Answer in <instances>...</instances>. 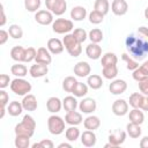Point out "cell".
Masks as SVG:
<instances>
[{
    "label": "cell",
    "instance_id": "obj_1",
    "mask_svg": "<svg viewBox=\"0 0 148 148\" xmlns=\"http://www.w3.org/2000/svg\"><path fill=\"white\" fill-rule=\"evenodd\" d=\"M126 46L134 59L142 60L145 54L148 53V42H143L140 38H135L133 35L126 38Z\"/></svg>",
    "mask_w": 148,
    "mask_h": 148
},
{
    "label": "cell",
    "instance_id": "obj_2",
    "mask_svg": "<svg viewBox=\"0 0 148 148\" xmlns=\"http://www.w3.org/2000/svg\"><path fill=\"white\" fill-rule=\"evenodd\" d=\"M36 130V120L34 119L32 116L30 114H25L22 119L21 123H18L15 128V135H27V136H32Z\"/></svg>",
    "mask_w": 148,
    "mask_h": 148
},
{
    "label": "cell",
    "instance_id": "obj_3",
    "mask_svg": "<svg viewBox=\"0 0 148 148\" xmlns=\"http://www.w3.org/2000/svg\"><path fill=\"white\" fill-rule=\"evenodd\" d=\"M62 43H64V46H65V49H66V51L68 52L69 56L75 58V57H79L82 53V46L74 38L73 34H66L64 39H62Z\"/></svg>",
    "mask_w": 148,
    "mask_h": 148
},
{
    "label": "cell",
    "instance_id": "obj_4",
    "mask_svg": "<svg viewBox=\"0 0 148 148\" xmlns=\"http://www.w3.org/2000/svg\"><path fill=\"white\" fill-rule=\"evenodd\" d=\"M10 90L18 96H25L31 91V83L23 77H16L10 82Z\"/></svg>",
    "mask_w": 148,
    "mask_h": 148
},
{
    "label": "cell",
    "instance_id": "obj_5",
    "mask_svg": "<svg viewBox=\"0 0 148 148\" xmlns=\"http://www.w3.org/2000/svg\"><path fill=\"white\" fill-rule=\"evenodd\" d=\"M65 124H66L65 119L57 116L56 113L47 118V130L53 135H60L61 133H64L66 130Z\"/></svg>",
    "mask_w": 148,
    "mask_h": 148
},
{
    "label": "cell",
    "instance_id": "obj_6",
    "mask_svg": "<svg viewBox=\"0 0 148 148\" xmlns=\"http://www.w3.org/2000/svg\"><path fill=\"white\" fill-rule=\"evenodd\" d=\"M73 29H74V23L72 20L68 18H56L52 23V30L56 34L66 35L69 34V31H72Z\"/></svg>",
    "mask_w": 148,
    "mask_h": 148
},
{
    "label": "cell",
    "instance_id": "obj_7",
    "mask_svg": "<svg viewBox=\"0 0 148 148\" xmlns=\"http://www.w3.org/2000/svg\"><path fill=\"white\" fill-rule=\"evenodd\" d=\"M46 9L53 13V15L61 16L65 14L67 9V2L66 0H45Z\"/></svg>",
    "mask_w": 148,
    "mask_h": 148
},
{
    "label": "cell",
    "instance_id": "obj_8",
    "mask_svg": "<svg viewBox=\"0 0 148 148\" xmlns=\"http://www.w3.org/2000/svg\"><path fill=\"white\" fill-rule=\"evenodd\" d=\"M35 21L42 25H49L53 23V13L49 9H40L35 14Z\"/></svg>",
    "mask_w": 148,
    "mask_h": 148
},
{
    "label": "cell",
    "instance_id": "obj_9",
    "mask_svg": "<svg viewBox=\"0 0 148 148\" xmlns=\"http://www.w3.org/2000/svg\"><path fill=\"white\" fill-rule=\"evenodd\" d=\"M126 136H127V132L123 131V130H116L114 132H111L109 134V142L114 147H119L120 145H123L126 140Z\"/></svg>",
    "mask_w": 148,
    "mask_h": 148
},
{
    "label": "cell",
    "instance_id": "obj_10",
    "mask_svg": "<svg viewBox=\"0 0 148 148\" xmlns=\"http://www.w3.org/2000/svg\"><path fill=\"white\" fill-rule=\"evenodd\" d=\"M128 102H126L125 99L123 98H119V99H116L113 103H112V112L113 114L118 116V117H123L125 114L128 113Z\"/></svg>",
    "mask_w": 148,
    "mask_h": 148
},
{
    "label": "cell",
    "instance_id": "obj_11",
    "mask_svg": "<svg viewBox=\"0 0 148 148\" xmlns=\"http://www.w3.org/2000/svg\"><path fill=\"white\" fill-rule=\"evenodd\" d=\"M35 61L37 64H43V65H50L52 62V53L47 50V47L40 46L37 49V54Z\"/></svg>",
    "mask_w": 148,
    "mask_h": 148
},
{
    "label": "cell",
    "instance_id": "obj_12",
    "mask_svg": "<svg viewBox=\"0 0 148 148\" xmlns=\"http://www.w3.org/2000/svg\"><path fill=\"white\" fill-rule=\"evenodd\" d=\"M127 89V82L121 79H114L109 84V90L112 95H121Z\"/></svg>",
    "mask_w": 148,
    "mask_h": 148
},
{
    "label": "cell",
    "instance_id": "obj_13",
    "mask_svg": "<svg viewBox=\"0 0 148 148\" xmlns=\"http://www.w3.org/2000/svg\"><path fill=\"white\" fill-rule=\"evenodd\" d=\"M96 108H97V103L94 98L91 97H86L83 98L80 103H79V109L82 113H86V114H90L92 113L94 111H96Z\"/></svg>",
    "mask_w": 148,
    "mask_h": 148
},
{
    "label": "cell",
    "instance_id": "obj_14",
    "mask_svg": "<svg viewBox=\"0 0 148 148\" xmlns=\"http://www.w3.org/2000/svg\"><path fill=\"white\" fill-rule=\"evenodd\" d=\"M73 72L79 77H88L91 73V66L87 61H79L75 64Z\"/></svg>",
    "mask_w": 148,
    "mask_h": 148
},
{
    "label": "cell",
    "instance_id": "obj_15",
    "mask_svg": "<svg viewBox=\"0 0 148 148\" xmlns=\"http://www.w3.org/2000/svg\"><path fill=\"white\" fill-rule=\"evenodd\" d=\"M111 10L117 16H123L128 10V3L126 0H113L111 3Z\"/></svg>",
    "mask_w": 148,
    "mask_h": 148
},
{
    "label": "cell",
    "instance_id": "obj_16",
    "mask_svg": "<svg viewBox=\"0 0 148 148\" xmlns=\"http://www.w3.org/2000/svg\"><path fill=\"white\" fill-rule=\"evenodd\" d=\"M49 73V67L47 65H43V64H35L31 65L29 68V74L31 77L37 79V77H43Z\"/></svg>",
    "mask_w": 148,
    "mask_h": 148
},
{
    "label": "cell",
    "instance_id": "obj_17",
    "mask_svg": "<svg viewBox=\"0 0 148 148\" xmlns=\"http://www.w3.org/2000/svg\"><path fill=\"white\" fill-rule=\"evenodd\" d=\"M86 54L91 60H97L102 57V47L97 43H90L86 46Z\"/></svg>",
    "mask_w": 148,
    "mask_h": 148
},
{
    "label": "cell",
    "instance_id": "obj_18",
    "mask_svg": "<svg viewBox=\"0 0 148 148\" xmlns=\"http://www.w3.org/2000/svg\"><path fill=\"white\" fill-rule=\"evenodd\" d=\"M46 47L52 54H60L65 49L62 40H60L59 38H50L47 40Z\"/></svg>",
    "mask_w": 148,
    "mask_h": 148
},
{
    "label": "cell",
    "instance_id": "obj_19",
    "mask_svg": "<svg viewBox=\"0 0 148 148\" xmlns=\"http://www.w3.org/2000/svg\"><path fill=\"white\" fill-rule=\"evenodd\" d=\"M80 139H81V143L84 147H94L97 141V136H96L95 132L89 131V130H86L83 133H81Z\"/></svg>",
    "mask_w": 148,
    "mask_h": 148
},
{
    "label": "cell",
    "instance_id": "obj_20",
    "mask_svg": "<svg viewBox=\"0 0 148 148\" xmlns=\"http://www.w3.org/2000/svg\"><path fill=\"white\" fill-rule=\"evenodd\" d=\"M83 117H82V112H77V111H68L65 116V121L66 124H68L69 126H77L82 123Z\"/></svg>",
    "mask_w": 148,
    "mask_h": 148
},
{
    "label": "cell",
    "instance_id": "obj_21",
    "mask_svg": "<svg viewBox=\"0 0 148 148\" xmlns=\"http://www.w3.org/2000/svg\"><path fill=\"white\" fill-rule=\"evenodd\" d=\"M21 103H22L23 109L25 111H35L37 109V106H38L37 98L32 94H27L25 96H23V99H22Z\"/></svg>",
    "mask_w": 148,
    "mask_h": 148
},
{
    "label": "cell",
    "instance_id": "obj_22",
    "mask_svg": "<svg viewBox=\"0 0 148 148\" xmlns=\"http://www.w3.org/2000/svg\"><path fill=\"white\" fill-rule=\"evenodd\" d=\"M132 76L136 82H140L143 79L148 77V60H146L142 65H140L136 69H134Z\"/></svg>",
    "mask_w": 148,
    "mask_h": 148
},
{
    "label": "cell",
    "instance_id": "obj_23",
    "mask_svg": "<svg viewBox=\"0 0 148 148\" xmlns=\"http://www.w3.org/2000/svg\"><path fill=\"white\" fill-rule=\"evenodd\" d=\"M62 108V101H60V98L52 96L46 101V109L49 112L51 113H58Z\"/></svg>",
    "mask_w": 148,
    "mask_h": 148
},
{
    "label": "cell",
    "instance_id": "obj_24",
    "mask_svg": "<svg viewBox=\"0 0 148 148\" xmlns=\"http://www.w3.org/2000/svg\"><path fill=\"white\" fill-rule=\"evenodd\" d=\"M83 126L86 130H89V131H95L97 128H99L101 126V119L97 117V116H88L87 118L83 119Z\"/></svg>",
    "mask_w": 148,
    "mask_h": 148
},
{
    "label": "cell",
    "instance_id": "obj_25",
    "mask_svg": "<svg viewBox=\"0 0 148 148\" xmlns=\"http://www.w3.org/2000/svg\"><path fill=\"white\" fill-rule=\"evenodd\" d=\"M69 15L73 21H82L87 16V9L83 6H75L71 9Z\"/></svg>",
    "mask_w": 148,
    "mask_h": 148
},
{
    "label": "cell",
    "instance_id": "obj_26",
    "mask_svg": "<svg viewBox=\"0 0 148 148\" xmlns=\"http://www.w3.org/2000/svg\"><path fill=\"white\" fill-rule=\"evenodd\" d=\"M25 49L21 45H16L10 50V58L16 62H24Z\"/></svg>",
    "mask_w": 148,
    "mask_h": 148
},
{
    "label": "cell",
    "instance_id": "obj_27",
    "mask_svg": "<svg viewBox=\"0 0 148 148\" xmlns=\"http://www.w3.org/2000/svg\"><path fill=\"white\" fill-rule=\"evenodd\" d=\"M128 119L130 121L134 123V124H138V125H141L143 121H145V114H143V111H141V109H135L133 108L130 113H128Z\"/></svg>",
    "mask_w": 148,
    "mask_h": 148
},
{
    "label": "cell",
    "instance_id": "obj_28",
    "mask_svg": "<svg viewBox=\"0 0 148 148\" xmlns=\"http://www.w3.org/2000/svg\"><path fill=\"white\" fill-rule=\"evenodd\" d=\"M87 84L89 88L94 89V90H97L99 88H102L103 86V79L101 75L98 74H90L87 79Z\"/></svg>",
    "mask_w": 148,
    "mask_h": 148
},
{
    "label": "cell",
    "instance_id": "obj_29",
    "mask_svg": "<svg viewBox=\"0 0 148 148\" xmlns=\"http://www.w3.org/2000/svg\"><path fill=\"white\" fill-rule=\"evenodd\" d=\"M23 110H24V109H23L22 103H21V102H17V101H13V102H10V103L7 105V112H8V114L12 116V117H17V116H20Z\"/></svg>",
    "mask_w": 148,
    "mask_h": 148
},
{
    "label": "cell",
    "instance_id": "obj_30",
    "mask_svg": "<svg viewBox=\"0 0 148 148\" xmlns=\"http://www.w3.org/2000/svg\"><path fill=\"white\" fill-rule=\"evenodd\" d=\"M79 106V103H77V99L76 97L73 95V96H66L64 99H62V108L65 109V111H74L76 110V108Z\"/></svg>",
    "mask_w": 148,
    "mask_h": 148
},
{
    "label": "cell",
    "instance_id": "obj_31",
    "mask_svg": "<svg viewBox=\"0 0 148 148\" xmlns=\"http://www.w3.org/2000/svg\"><path fill=\"white\" fill-rule=\"evenodd\" d=\"M10 73L16 77H24L25 75H28V68L25 65L16 62L10 67Z\"/></svg>",
    "mask_w": 148,
    "mask_h": 148
},
{
    "label": "cell",
    "instance_id": "obj_32",
    "mask_svg": "<svg viewBox=\"0 0 148 148\" xmlns=\"http://www.w3.org/2000/svg\"><path fill=\"white\" fill-rule=\"evenodd\" d=\"M102 75L104 79L108 80H114L118 75V67L117 65H110L102 68Z\"/></svg>",
    "mask_w": 148,
    "mask_h": 148
},
{
    "label": "cell",
    "instance_id": "obj_33",
    "mask_svg": "<svg viewBox=\"0 0 148 148\" xmlns=\"http://www.w3.org/2000/svg\"><path fill=\"white\" fill-rule=\"evenodd\" d=\"M126 132H127V135H130V138L132 139H138L140 135H141V125H138V124H134L132 121H130L127 125H126Z\"/></svg>",
    "mask_w": 148,
    "mask_h": 148
},
{
    "label": "cell",
    "instance_id": "obj_34",
    "mask_svg": "<svg viewBox=\"0 0 148 148\" xmlns=\"http://www.w3.org/2000/svg\"><path fill=\"white\" fill-rule=\"evenodd\" d=\"M117 62H118V57L113 52H106L102 56V59H101L102 67L110 66V65H117Z\"/></svg>",
    "mask_w": 148,
    "mask_h": 148
},
{
    "label": "cell",
    "instance_id": "obj_35",
    "mask_svg": "<svg viewBox=\"0 0 148 148\" xmlns=\"http://www.w3.org/2000/svg\"><path fill=\"white\" fill-rule=\"evenodd\" d=\"M143 97H145V95H143L142 92H133V94L130 95L128 104H130L132 108L140 109L141 105H142V102H143Z\"/></svg>",
    "mask_w": 148,
    "mask_h": 148
},
{
    "label": "cell",
    "instance_id": "obj_36",
    "mask_svg": "<svg viewBox=\"0 0 148 148\" xmlns=\"http://www.w3.org/2000/svg\"><path fill=\"white\" fill-rule=\"evenodd\" d=\"M65 136H66V139H67L69 142H75V141L81 136V133H80V130H79L76 126H71V127L66 128V131H65Z\"/></svg>",
    "mask_w": 148,
    "mask_h": 148
},
{
    "label": "cell",
    "instance_id": "obj_37",
    "mask_svg": "<svg viewBox=\"0 0 148 148\" xmlns=\"http://www.w3.org/2000/svg\"><path fill=\"white\" fill-rule=\"evenodd\" d=\"M94 9L102 13L103 15H106L110 10V3L108 0H95Z\"/></svg>",
    "mask_w": 148,
    "mask_h": 148
},
{
    "label": "cell",
    "instance_id": "obj_38",
    "mask_svg": "<svg viewBox=\"0 0 148 148\" xmlns=\"http://www.w3.org/2000/svg\"><path fill=\"white\" fill-rule=\"evenodd\" d=\"M77 82H79V81L76 80L75 76H67V77H65L64 81H62V89H64L66 92H72Z\"/></svg>",
    "mask_w": 148,
    "mask_h": 148
},
{
    "label": "cell",
    "instance_id": "obj_39",
    "mask_svg": "<svg viewBox=\"0 0 148 148\" xmlns=\"http://www.w3.org/2000/svg\"><path fill=\"white\" fill-rule=\"evenodd\" d=\"M88 84L87 83H83V82H77L75 88L73 89L72 94L75 96V97H84L87 94H88Z\"/></svg>",
    "mask_w": 148,
    "mask_h": 148
},
{
    "label": "cell",
    "instance_id": "obj_40",
    "mask_svg": "<svg viewBox=\"0 0 148 148\" xmlns=\"http://www.w3.org/2000/svg\"><path fill=\"white\" fill-rule=\"evenodd\" d=\"M88 38L91 43H101L103 40V31L98 28H94L88 32Z\"/></svg>",
    "mask_w": 148,
    "mask_h": 148
},
{
    "label": "cell",
    "instance_id": "obj_41",
    "mask_svg": "<svg viewBox=\"0 0 148 148\" xmlns=\"http://www.w3.org/2000/svg\"><path fill=\"white\" fill-rule=\"evenodd\" d=\"M16 148H28L30 146V136L27 135H16L14 140Z\"/></svg>",
    "mask_w": 148,
    "mask_h": 148
},
{
    "label": "cell",
    "instance_id": "obj_42",
    "mask_svg": "<svg viewBox=\"0 0 148 148\" xmlns=\"http://www.w3.org/2000/svg\"><path fill=\"white\" fill-rule=\"evenodd\" d=\"M8 32L9 36L14 39H21L23 37V30L18 24H12L8 28Z\"/></svg>",
    "mask_w": 148,
    "mask_h": 148
},
{
    "label": "cell",
    "instance_id": "obj_43",
    "mask_svg": "<svg viewBox=\"0 0 148 148\" xmlns=\"http://www.w3.org/2000/svg\"><path fill=\"white\" fill-rule=\"evenodd\" d=\"M121 59L126 62V68L128 71H134V69H136L139 67V62L134 58L130 57L127 53H123L121 54Z\"/></svg>",
    "mask_w": 148,
    "mask_h": 148
},
{
    "label": "cell",
    "instance_id": "obj_44",
    "mask_svg": "<svg viewBox=\"0 0 148 148\" xmlns=\"http://www.w3.org/2000/svg\"><path fill=\"white\" fill-rule=\"evenodd\" d=\"M42 5V0H24V7L28 12L36 13L38 12L39 7Z\"/></svg>",
    "mask_w": 148,
    "mask_h": 148
},
{
    "label": "cell",
    "instance_id": "obj_45",
    "mask_svg": "<svg viewBox=\"0 0 148 148\" xmlns=\"http://www.w3.org/2000/svg\"><path fill=\"white\" fill-rule=\"evenodd\" d=\"M104 16H105V15H103L102 13H99V12H97V10L94 9V10H91V12L89 13L88 18H89V22H90V23H92V24H99V23L103 22Z\"/></svg>",
    "mask_w": 148,
    "mask_h": 148
},
{
    "label": "cell",
    "instance_id": "obj_46",
    "mask_svg": "<svg viewBox=\"0 0 148 148\" xmlns=\"http://www.w3.org/2000/svg\"><path fill=\"white\" fill-rule=\"evenodd\" d=\"M72 34H73L74 38H75L80 44H82V43L88 38V32H87L84 29H82V28H76V29H74Z\"/></svg>",
    "mask_w": 148,
    "mask_h": 148
},
{
    "label": "cell",
    "instance_id": "obj_47",
    "mask_svg": "<svg viewBox=\"0 0 148 148\" xmlns=\"http://www.w3.org/2000/svg\"><path fill=\"white\" fill-rule=\"evenodd\" d=\"M37 50L32 46H29L25 49V56H24V62H31L32 60L36 59Z\"/></svg>",
    "mask_w": 148,
    "mask_h": 148
},
{
    "label": "cell",
    "instance_id": "obj_48",
    "mask_svg": "<svg viewBox=\"0 0 148 148\" xmlns=\"http://www.w3.org/2000/svg\"><path fill=\"white\" fill-rule=\"evenodd\" d=\"M31 147H32V148H36V147H42V148H53V147H54V143H53L51 140H49V139H43V140H40L39 142L34 143Z\"/></svg>",
    "mask_w": 148,
    "mask_h": 148
},
{
    "label": "cell",
    "instance_id": "obj_49",
    "mask_svg": "<svg viewBox=\"0 0 148 148\" xmlns=\"http://www.w3.org/2000/svg\"><path fill=\"white\" fill-rule=\"evenodd\" d=\"M10 77H9V75H7V74H1L0 75V88L1 89H5V88H7L8 86H10Z\"/></svg>",
    "mask_w": 148,
    "mask_h": 148
},
{
    "label": "cell",
    "instance_id": "obj_50",
    "mask_svg": "<svg viewBox=\"0 0 148 148\" xmlns=\"http://www.w3.org/2000/svg\"><path fill=\"white\" fill-rule=\"evenodd\" d=\"M139 89H140V92H142L145 96H148V77L139 82Z\"/></svg>",
    "mask_w": 148,
    "mask_h": 148
},
{
    "label": "cell",
    "instance_id": "obj_51",
    "mask_svg": "<svg viewBox=\"0 0 148 148\" xmlns=\"http://www.w3.org/2000/svg\"><path fill=\"white\" fill-rule=\"evenodd\" d=\"M8 102H9V95L3 89H1L0 90V103H1V106H6L7 108V105L9 104Z\"/></svg>",
    "mask_w": 148,
    "mask_h": 148
},
{
    "label": "cell",
    "instance_id": "obj_52",
    "mask_svg": "<svg viewBox=\"0 0 148 148\" xmlns=\"http://www.w3.org/2000/svg\"><path fill=\"white\" fill-rule=\"evenodd\" d=\"M8 37H9V32L1 29L0 30V45H3L6 44V42L8 40Z\"/></svg>",
    "mask_w": 148,
    "mask_h": 148
},
{
    "label": "cell",
    "instance_id": "obj_53",
    "mask_svg": "<svg viewBox=\"0 0 148 148\" xmlns=\"http://www.w3.org/2000/svg\"><path fill=\"white\" fill-rule=\"evenodd\" d=\"M138 34H139L141 37H143V38H148V28L145 27V25L139 27V28H138Z\"/></svg>",
    "mask_w": 148,
    "mask_h": 148
},
{
    "label": "cell",
    "instance_id": "obj_54",
    "mask_svg": "<svg viewBox=\"0 0 148 148\" xmlns=\"http://www.w3.org/2000/svg\"><path fill=\"white\" fill-rule=\"evenodd\" d=\"M0 9H1V22H0V25L3 27L6 24V14H5V9H3V5L2 3L0 5Z\"/></svg>",
    "mask_w": 148,
    "mask_h": 148
},
{
    "label": "cell",
    "instance_id": "obj_55",
    "mask_svg": "<svg viewBox=\"0 0 148 148\" xmlns=\"http://www.w3.org/2000/svg\"><path fill=\"white\" fill-rule=\"evenodd\" d=\"M140 147L141 148H148V135L143 136L141 140H140Z\"/></svg>",
    "mask_w": 148,
    "mask_h": 148
},
{
    "label": "cell",
    "instance_id": "obj_56",
    "mask_svg": "<svg viewBox=\"0 0 148 148\" xmlns=\"http://www.w3.org/2000/svg\"><path fill=\"white\" fill-rule=\"evenodd\" d=\"M140 109L143 110V111H148V96L143 97V102H142V105H141Z\"/></svg>",
    "mask_w": 148,
    "mask_h": 148
},
{
    "label": "cell",
    "instance_id": "obj_57",
    "mask_svg": "<svg viewBox=\"0 0 148 148\" xmlns=\"http://www.w3.org/2000/svg\"><path fill=\"white\" fill-rule=\"evenodd\" d=\"M72 148V145L71 143H68V142H61V143H59L58 145V148Z\"/></svg>",
    "mask_w": 148,
    "mask_h": 148
},
{
    "label": "cell",
    "instance_id": "obj_58",
    "mask_svg": "<svg viewBox=\"0 0 148 148\" xmlns=\"http://www.w3.org/2000/svg\"><path fill=\"white\" fill-rule=\"evenodd\" d=\"M6 113V106H1V113H0V119H2L5 117Z\"/></svg>",
    "mask_w": 148,
    "mask_h": 148
},
{
    "label": "cell",
    "instance_id": "obj_59",
    "mask_svg": "<svg viewBox=\"0 0 148 148\" xmlns=\"http://www.w3.org/2000/svg\"><path fill=\"white\" fill-rule=\"evenodd\" d=\"M143 15H145V18L148 20V7H146V9H145V12H143Z\"/></svg>",
    "mask_w": 148,
    "mask_h": 148
}]
</instances>
